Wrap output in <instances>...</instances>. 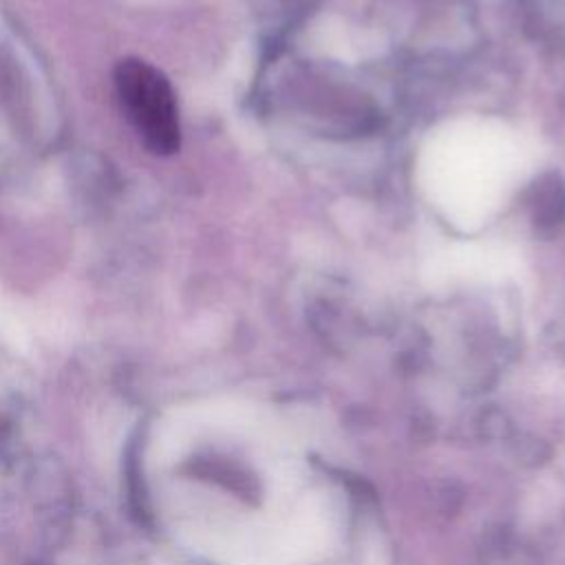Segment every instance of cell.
<instances>
[{
	"label": "cell",
	"mask_w": 565,
	"mask_h": 565,
	"mask_svg": "<svg viewBox=\"0 0 565 565\" xmlns=\"http://www.w3.org/2000/svg\"><path fill=\"white\" fill-rule=\"evenodd\" d=\"M115 88L143 146L154 154L177 152L181 146V124L170 79L150 62L126 57L115 66Z\"/></svg>",
	"instance_id": "cell-1"
},
{
	"label": "cell",
	"mask_w": 565,
	"mask_h": 565,
	"mask_svg": "<svg viewBox=\"0 0 565 565\" xmlns=\"http://www.w3.org/2000/svg\"><path fill=\"white\" fill-rule=\"evenodd\" d=\"M561 205H565V196H563V190L556 181L541 183L536 188V196H534V210H536L534 216L536 218L556 221Z\"/></svg>",
	"instance_id": "cell-2"
}]
</instances>
